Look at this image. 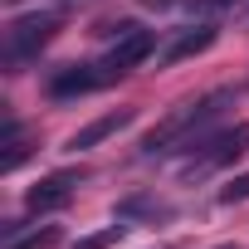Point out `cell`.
Returning a JSON list of instances; mask_svg holds the SVG:
<instances>
[{
	"label": "cell",
	"mask_w": 249,
	"mask_h": 249,
	"mask_svg": "<svg viewBox=\"0 0 249 249\" xmlns=\"http://www.w3.org/2000/svg\"><path fill=\"white\" fill-rule=\"evenodd\" d=\"M230 103H234V93H230V88H215V93H205L200 103H186V107L166 112L157 127L142 137V157H166V152L196 147V142L210 132V122H215V117H220Z\"/></svg>",
	"instance_id": "6da1fadb"
},
{
	"label": "cell",
	"mask_w": 249,
	"mask_h": 249,
	"mask_svg": "<svg viewBox=\"0 0 249 249\" xmlns=\"http://www.w3.org/2000/svg\"><path fill=\"white\" fill-rule=\"evenodd\" d=\"M64 30V15L59 10H30V15H15L5 25V64L20 69L25 59H39V49Z\"/></svg>",
	"instance_id": "7a4b0ae2"
},
{
	"label": "cell",
	"mask_w": 249,
	"mask_h": 249,
	"mask_svg": "<svg viewBox=\"0 0 249 249\" xmlns=\"http://www.w3.org/2000/svg\"><path fill=\"white\" fill-rule=\"evenodd\" d=\"M152 49H157V35H152V30H142V25H112V44H107L103 69H107L112 78H122L127 69H137Z\"/></svg>",
	"instance_id": "3957f363"
},
{
	"label": "cell",
	"mask_w": 249,
	"mask_h": 249,
	"mask_svg": "<svg viewBox=\"0 0 249 249\" xmlns=\"http://www.w3.org/2000/svg\"><path fill=\"white\" fill-rule=\"evenodd\" d=\"M249 147V127L239 122V127H225L215 137H200V147H191V161H186V176H200V171H215L225 161H234L239 152Z\"/></svg>",
	"instance_id": "277c9868"
},
{
	"label": "cell",
	"mask_w": 249,
	"mask_h": 249,
	"mask_svg": "<svg viewBox=\"0 0 249 249\" xmlns=\"http://www.w3.org/2000/svg\"><path fill=\"white\" fill-rule=\"evenodd\" d=\"M103 83H112L107 69H93V64H64V69L49 73V98H83V93H93V88H103Z\"/></svg>",
	"instance_id": "5b68a950"
},
{
	"label": "cell",
	"mask_w": 249,
	"mask_h": 249,
	"mask_svg": "<svg viewBox=\"0 0 249 249\" xmlns=\"http://www.w3.org/2000/svg\"><path fill=\"white\" fill-rule=\"evenodd\" d=\"M78 181H83L78 171H54V176H44L39 186L25 191V205H30L35 215H54V210H64V205L73 200V186H78Z\"/></svg>",
	"instance_id": "8992f818"
},
{
	"label": "cell",
	"mask_w": 249,
	"mask_h": 249,
	"mask_svg": "<svg viewBox=\"0 0 249 249\" xmlns=\"http://www.w3.org/2000/svg\"><path fill=\"white\" fill-rule=\"evenodd\" d=\"M132 122V107H122V112H107V117H93L88 127H78L73 137H69V152H88V147H98V142H107V137H117L122 127Z\"/></svg>",
	"instance_id": "52a82bcc"
},
{
	"label": "cell",
	"mask_w": 249,
	"mask_h": 249,
	"mask_svg": "<svg viewBox=\"0 0 249 249\" xmlns=\"http://www.w3.org/2000/svg\"><path fill=\"white\" fill-rule=\"evenodd\" d=\"M215 25H196V30H186V35H176L171 44H166V54H161V64H181V59H196V54H205L210 44H215Z\"/></svg>",
	"instance_id": "ba28073f"
},
{
	"label": "cell",
	"mask_w": 249,
	"mask_h": 249,
	"mask_svg": "<svg viewBox=\"0 0 249 249\" xmlns=\"http://www.w3.org/2000/svg\"><path fill=\"white\" fill-rule=\"evenodd\" d=\"M54 244H59V225H44V230H30V234L5 225V244L0 249H54Z\"/></svg>",
	"instance_id": "9c48e42d"
},
{
	"label": "cell",
	"mask_w": 249,
	"mask_h": 249,
	"mask_svg": "<svg viewBox=\"0 0 249 249\" xmlns=\"http://www.w3.org/2000/svg\"><path fill=\"white\" fill-rule=\"evenodd\" d=\"M122 239V225H107V230H98V234H83L73 249H107V244H117Z\"/></svg>",
	"instance_id": "30bf717a"
},
{
	"label": "cell",
	"mask_w": 249,
	"mask_h": 249,
	"mask_svg": "<svg viewBox=\"0 0 249 249\" xmlns=\"http://www.w3.org/2000/svg\"><path fill=\"white\" fill-rule=\"evenodd\" d=\"M239 200H249V171H244V176H234V181L220 191V205H239Z\"/></svg>",
	"instance_id": "8fae6325"
},
{
	"label": "cell",
	"mask_w": 249,
	"mask_h": 249,
	"mask_svg": "<svg viewBox=\"0 0 249 249\" xmlns=\"http://www.w3.org/2000/svg\"><path fill=\"white\" fill-rule=\"evenodd\" d=\"M142 5H147V10H181L186 0H142Z\"/></svg>",
	"instance_id": "7c38bea8"
}]
</instances>
